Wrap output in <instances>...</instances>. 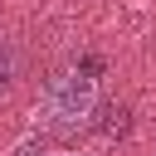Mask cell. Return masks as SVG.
<instances>
[{
    "label": "cell",
    "instance_id": "obj_1",
    "mask_svg": "<svg viewBox=\"0 0 156 156\" xmlns=\"http://www.w3.org/2000/svg\"><path fill=\"white\" fill-rule=\"evenodd\" d=\"M44 122L54 127V132H73L78 122H88L93 117V107H98V98H93V78H83V73H58L49 88H44Z\"/></svg>",
    "mask_w": 156,
    "mask_h": 156
},
{
    "label": "cell",
    "instance_id": "obj_5",
    "mask_svg": "<svg viewBox=\"0 0 156 156\" xmlns=\"http://www.w3.org/2000/svg\"><path fill=\"white\" fill-rule=\"evenodd\" d=\"M78 73H83V78H98V73H102V58H98V54H88V58L78 63Z\"/></svg>",
    "mask_w": 156,
    "mask_h": 156
},
{
    "label": "cell",
    "instance_id": "obj_3",
    "mask_svg": "<svg viewBox=\"0 0 156 156\" xmlns=\"http://www.w3.org/2000/svg\"><path fill=\"white\" fill-rule=\"evenodd\" d=\"M10 156H83V151H54L49 141H34V136H29V141H20Z\"/></svg>",
    "mask_w": 156,
    "mask_h": 156
},
{
    "label": "cell",
    "instance_id": "obj_4",
    "mask_svg": "<svg viewBox=\"0 0 156 156\" xmlns=\"http://www.w3.org/2000/svg\"><path fill=\"white\" fill-rule=\"evenodd\" d=\"M15 63H20V58H15V49H10V44H0V93L15 83Z\"/></svg>",
    "mask_w": 156,
    "mask_h": 156
},
{
    "label": "cell",
    "instance_id": "obj_2",
    "mask_svg": "<svg viewBox=\"0 0 156 156\" xmlns=\"http://www.w3.org/2000/svg\"><path fill=\"white\" fill-rule=\"evenodd\" d=\"M93 127L102 136H127L132 132V107L127 102H98L93 107Z\"/></svg>",
    "mask_w": 156,
    "mask_h": 156
}]
</instances>
